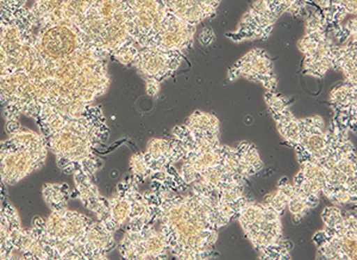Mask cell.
I'll return each instance as SVG.
<instances>
[{"instance_id": "cell-1", "label": "cell", "mask_w": 357, "mask_h": 260, "mask_svg": "<svg viewBox=\"0 0 357 260\" xmlns=\"http://www.w3.org/2000/svg\"><path fill=\"white\" fill-rule=\"evenodd\" d=\"M107 136L109 130L102 108L91 104L82 114L67 119L45 138L49 150L55 155L57 165L65 174L82 170L92 177L102 167L94 155V149L106 140Z\"/></svg>"}, {"instance_id": "cell-2", "label": "cell", "mask_w": 357, "mask_h": 260, "mask_svg": "<svg viewBox=\"0 0 357 260\" xmlns=\"http://www.w3.org/2000/svg\"><path fill=\"white\" fill-rule=\"evenodd\" d=\"M93 220L66 208L52 211L47 220L36 216L33 231L40 239L49 259H97L87 243Z\"/></svg>"}, {"instance_id": "cell-3", "label": "cell", "mask_w": 357, "mask_h": 260, "mask_svg": "<svg viewBox=\"0 0 357 260\" xmlns=\"http://www.w3.org/2000/svg\"><path fill=\"white\" fill-rule=\"evenodd\" d=\"M0 142V177L13 186L45 165L48 144L41 133L20 127Z\"/></svg>"}, {"instance_id": "cell-4", "label": "cell", "mask_w": 357, "mask_h": 260, "mask_svg": "<svg viewBox=\"0 0 357 260\" xmlns=\"http://www.w3.org/2000/svg\"><path fill=\"white\" fill-rule=\"evenodd\" d=\"M305 8L306 0H256L244 15L237 30L227 36L235 42L264 40L272 33L281 15L301 16Z\"/></svg>"}, {"instance_id": "cell-5", "label": "cell", "mask_w": 357, "mask_h": 260, "mask_svg": "<svg viewBox=\"0 0 357 260\" xmlns=\"http://www.w3.org/2000/svg\"><path fill=\"white\" fill-rule=\"evenodd\" d=\"M328 24L321 11L311 13L306 21V33L299 41V49L305 55L304 73L323 78L333 67V45L328 36Z\"/></svg>"}, {"instance_id": "cell-6", "label": "cell", "mask_w": 357, "mask_h": 260, "mask_svg": "<svg viewBox=\"0 0 357 260\" xmlns=\"http://www.w3.org/2000/svg\"><path fill=\"white\" fill-rule=\"evenodd\" d=\"M0 179V260L22 259L21 241L25 229L21 220L5 194Z\"/></svg>"}, {"instance_id": "cell-7", "label": "cell", "mask_w": 357, "mask_h": 260, "mask_svg": "<svg viewBox=\"0 0 357 260\" xmlns=\"http://www.w3.org/2000/svg\"><path fill=\"white\" fill-rule=\"evenodd\" d=\"M181 60V51H167L156 47L146 45L138 51L132 65L146 80L154 79L161 82L178 70Z\"/></svg>"}, {"instance_id": "cell-8", "label": "cell", "mask_w": 357, "mask_h": 260, "mask_svg": "<svg viewBox=\"0 0 357 260\" xmlns=\"http://www.w3.org/2000/svg\"><path fill=\"white\" fill-rule=\"evenodd\" d=\"M238 78L260 82L268 92H274L276 88L273 63L264 50H252L232 65L231 70H229V79L236 80Z\"/></svg>"}, {"instance_id": "cell-9", "label": "cell", "mask_w": 357, "mask_h": 260, "mask_svg": "<svg viewBox=\"0 0 357 260\" xmlns=\"http://www.w3.org/2000/svg\"><path fill=\"white\" fill-rule=\"evenodd\" d=\"M328 28H336L345 17L356 13V0H317Z\"/></svg>"}, {"instance_id": "cell-10", "label": "cell", "mask_w": 357, "mask_h": 260, "mask_svg": "<svg viewBox=\"0 0 357 260\" xmlns=\"http://www.w3.org/2000/svg\"><path fill=\"white\" fill-rule=\"evenodd\" d=\"M42 195L48 207L56 211L67 207L70 188L67 183H45L42 188Z\"/></svg>"}, {"instance_id": "cell-11", "label": "cell", "mask_w": 357, "mask_h": 260, "mask_svg": "<svg viewBox=\"0 0 357 260\" xmlns=\"http://www.w3.org/2000/svg\"><path fill=\"white\" fill-rule=\"evenodd\" d=\"M146 81L148 94L149 95H156L158 93V90H160V83L161 82L154 80V79H149V80H146Z\"/></svg>"}]
</instances>
